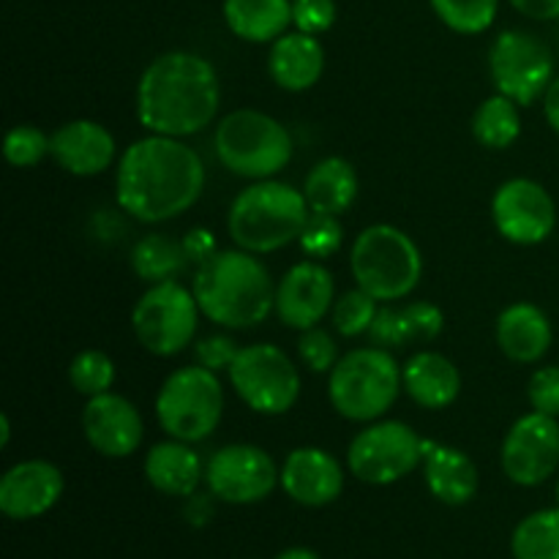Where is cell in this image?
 <instances>
[{"instance_id": "cell-21", "label": "cell", "mask_w": 559, "mask_h": 559, "mask_svg": "<svg viewBox=\"0 0 559 559\" xmlns=\"http://www.w3.org/2000/svg\"><path fill=\"white\" fill-rule=\"evenodd\" d=\"M267 71L284 91H309L325 71V49H322L320 38L311 33H284L273 41L271 55H267Z\"/></svg>"}, {"instance_id": "cell-15", "label": "cell", "mask_w": 559, "mask_h": 559, "mask_svg": "<svg viewBox=\"0 0 559 559\" xmlns=\"http://www.w3.org/2000/svg\"><path fill=\"white\" fill-rule=\"evenodd\" d=\"M497 233L516 246H538L555 233L557 205L549 191L530 178H513L491 200Z\"/></svg>"}, {"instance_id": "cell-33", "label": "cell", "mask_w": 559, "mask_h": 559, "mask_svg": "<svg viewBox=\"0 0 559 559\" xmlns=\"http://www.w3.org/2000/svg\"><path fill=\"white\" fill-rule=\"evenodd\" d=\"M377 311H380L377 309V298H371V295L360 287L349 289V293H344L342 298L333 304V328H336L344 338L364 336V333H369Z\"/></svg>"}, {"instance_id": "cell-40", "label": "cell", "mask_w": 559, "mask_h": 559, "mask_svg": "<svg viewBox=\"0 0 559 559\" xmlns=\"http://www.w3.org/2000/svg\"><path fill=\"white\" fill-rule=\"evenodd\" d=\"M240 347L235 344L233 336H224V333H216V336H207L202 342H197V364L205 366L211 371H222L233 366V360L238 358Z\"/></svg>"}, {"instance_id": "cell-38", "label": "cell", "mask_w": 559, "mask_h": 559, "mask_svg": "<svg viewBox=\"0 0 559 559\" xmlns=\"http://www.w3.org/2000/svg\"><path fill=\"white\" fill-rule=\"evenodd\" d=\"M333 22H336V0H293L295 31L320 36L331 31Z\"/></svg>"}, {"instance_id": "cell-32", "label": "cell", "mask_w": 559, "mask_h": 559, "mask_svg": "<svg viewBox=\"0 0 559 559\" xmlns=\"http://www.w3.org/2000/svg\"><path fill=\"white\" fill-rule=\"evenodd\" d=\"M69 380L82 396H102L115 382V364L102 349H82L69 366Z\"/></svg>"}, {"instance_id": "cell-34", "label": "cell", "mask_w": 559, "mask_h": 559, "mask_svg": "<svg viewBox=\"0 0 559 559\" xmlns=\"http://www.w3.org/2000/svg\"><path fill=\"white\" fill-rule=\"evenodd\" d=\"M49 153V136L36 126H14L5 134L3 156L14 167H36Z\"/></svg>"}, {"instance_id": "cell-25", "label": "cell", "mask_w": 559, "mask_h": 559, "mask_svg": "<svg viewBox=\"0 0 559 559\" xmlns=\"http://www.w3.org/2000/svg\"><path fill=\"white\" fill-rule=\"evenodd\" d=\"M145 478L153 489L169 497H191L205 478L202 459L189 448V442H158L145 456Z\"/></svg>"}, {"instance_id": "cell-3", "label": "cell", "mask_w": 559, "mask_h": 559, "mask_svg": "<svg viewBox=\"0 0 559 559\" xmlns=\"http://www.w3.org/2000/svg\"><path fill=\"white\" fill-rule=\"evenodd\" d=\"M191 289L202 314L229 331L260 325L271 311H276L271 273L243 249L216 251L200 262Z\"/></svg>"}, {"instance_id": "cell-20", "label": "cell", "mask_w": 559, "mask_h": 559, "mask_svg": "<svg viewBox=\"0 0 559 559\" xmlns=\"http://www.w3.org/2000/svg\"><path fill=\"white\" fill-rule=\"evenodd\" d=\"M49 153L66 173L93 178L112 164L115 136L96 120H71L49 136Z\"/></svg>"}, {"instance_id": "cell-11", "label": "cell", "mask_w": 559, "mask_h": 559, "mask_svg": "<svg viewBox=\"0 0 559 559\" xmlns=\"http://www.w3.org/2000/svg\"><path fill=\"white\" fill-rule=\"evenodd\" d=\"M489 71L497 93L530 107L546 96L555 80L551 49L527 31H502L489 49Z\"/></svg>"}, {"instance_id": "cell-30", "label": "cell", "mask_w": 559, "mask_h": 559, "mask_svg": "<svg viewBox=\"0 0 559 559\" xmlns=\"http://www.w3.org/2000/svg\"><path fill=\"white\" fill-rule=\"evenodd\" d=\"M516 559H559V506L530 513L511 538Z\"/></svg>"}, {"instance_id": "cell-42", "label": "cell", "mask_w": 559, "mask_h": 559, "mask_svg": "<svg viewBox=\"0 0 559 559\" xmlns=\"http://www.w3.org/2000/svg\"><path fill=\"white\" fill-rule=\"evenodd\" d=\"M519 14L538 22L559 20V0H508Z\"/></svg>"}, {"instance_id": "cell-39", "label": "cell", "mask_w": 559, "mask_h": 559, "mask_svg": "<svg viewBox=\"0 0 559 559\" xmlns=\"http://www.w3.org/2000/svg\"><path fill=\"white\" fill-rule=\"evenodd\" d=\"M527 399L535 413L559 418V366H540L530 377Z\"/></svg>"}, {"instance_id": "cell-10", "label": "cell", "mask_w": 559, "mask_h": 559, "mask_svg": "<svg viewBox=\"0 0 559 559\" xmlns=\"http://www.w3.org/2000/svg\"><path fill=\"white\" fill-rule=\"evenodd\" d=\"M227 371L235 393L260 415H284L300 396L298 369L276 344L240 347Z\"/></svg>"}, {"instance_id": "cell-35", "label": "cell", "mask_w": 559, "mask_h": 559, "mask_svg": "<svg viewBox=\"0 0 559 559\" xmlns=\"http://www.w3.org/2000/svg\"><path fill=\"white\" fill-rule=\"evenodd\" d=\"M344 243V229L338 224V216H328V213H311L309 224H306L304 235H300V246L314 260H325L333 257Z\"/></svg>"}, {"instance_id": "cell-37", "label": "cell", "mask_w": 559, "mask_h": 559, "mask_svg": "<svg viewBox=\"0 0 559 559\" xmlns=\"http://www.w3.org/2000/svg\"><path fill=\"white\" fill-rule=\"evenodd\" d=\"M298 355L314 374L333 371V366L338 364L336 342H333L331 333L322 331V328H309V331H304V336H300L298 342Z\"/></svg>"}, {"instance_id": "cell-1", "label": "cell", "mask_w": 559, "mask_h": 559, "mask_svg": "<svg viewBox=\"0 0 559 559\" xmlns=\"http://www.w3.org/2000/svg\"><path fill=\"white\" fill-rule=\"evenodd\" d=\"M205 189L200 153L178 136L151 134L126 147L115 175L118 205L142 224L178 218Z\"/></svg>"}, {"instance_id": "cell-26", "label": "cell", "mask_w": 559, "mask_h": 559, "mask_svg": "<svg viewBox=\"0 0 559 559\" xmlns=\"http://www.w3.org/2000/svg\"><path fill=\"white\" fill-rule=\"evenodd\" d=\"M306 202L311 213H328V216H342L349 211L358 197V175L355 167L342 156H328L311 167L304 183Z\"/></svg>"}, {"instance_id": "cell-44", "label": "cell", "mask_w": 559, "mask_h": 559, "mask_svg": "<svg viewBox=\"0 0 559 559\" xmlns=\"http://www.w3.org/2000/svg\"><path fill=\"white\" fill-rule=\"evenodd\" d=\"M544 112H546V120H549L551 129L559 134V76H555L549 85V91H546L544 96Z\"/></svg>"}, {"instance_id": "cell-6", "label": "cell", "mask_w": 559, "mask_h": 559, "mask_svg": "<svg viewBox=\"0 0 559 559\" xmlns=\"http://www.w3.org/2000/svg\"><path fill=\"white\" fill-rule=\"evenodd\" d=\"M349 267L360 289L377 300H402L424 276V257L407 233L391 224L366 227L349 251Z\"/></svg>"}, {"instance_id": "cell-18", "label": "cell", "mask_w": 559, "mask_h": 559, "mask_svg": "<svg viewBox=\"0 0 559 559\" xmlns=\"http://www.w3.org/2000/svg\"><path fill=\"white\" fill-rule=\"evenodd\" d=\"M63 473L52 462L27 459L0 478V511L14 522L38 519L63 497Z\"/></svg>"}, {"instance_id": "cell-9", "label": "cell", "mask_w": 559, "mask_h": 559, "mask_svg": "<svg viewBox=\"0 0 559 559\" xmlns=\"http://www.w3.org/2000/svg\"><path fill=\"white\" fill-rule=\"evenodd\" d=\"M200 304L194 289H186L175 278L151 284L131 311V328L147 353L173 358L183 353L197 336Z\"/></svg>"}, {"instance_id": "cell-43", "label": "cell", "mask_w": 559, "mask_h": 559, "mask_svg": "<svg viewBox=\"0 0 559 559\" xmlns=\"http://www.w3.org/2000/svg\"><path fill=\"white\" fill-rule=\"evenodd\" d=\"M183 249L189 254V260L205 262L207 257L216 254V238L207 229H191L183 238Z\"/></svg>"}, {"instance_id": "cell-45", "label": "cell", "mask_w": 559, "mask_h": 559, "mask_svg": "<svg viewBox=\"0 0 559 559\" xmlns=\"http://www.w3.org/2000/svg\"><path fill=\"white\" fill-rule=\"evenodd\" d=\"M276 559H320V555L311 549H304V546H295V549H287L282 551Z\"/></svg>"}, {"instance_id": "cell-2", "label": "cell", "mask_w": 559, "mask_h": 559, "mask_svg": "<svg viewBox=\"0 0 559 559\" xmlns=\"http://www.w3.org/2000/svg\"><path fill=\"white\" fill-rule=\"evenodd\" d=\"M218 102L222 87L211 60L183 49L153 60L136 85V118L151 134H197L216 120Z\"/></svg>"}, {"instance_id": "cell-22", "label": "cell", "mask_w": 559, "mask_h": 559, "mask_svg": "<svg viewBox=\"0 0 559 559\" xmlns=\"http://www.w3.org/2000/svg\"><path fill=\"white\" fill-rule=\"evenodd\" d=\"M424 473L431 497H437L445 506H467L478 495V467L459 448L424 440Z\"/></svg>"}, {"instance_id": "cell-17", "label": "cell", "mask_w": 559, "mask_h": 559, "mask_svg": "<svg viewBox=\"0 0 559 559\" xmlns=\"http://www.w3.org/2000/svg\"><path fill=\"white\" fill-rule=\"evenodd\" d=\"M82 431L93 451L107 459H126L142 445L145 424L134 404L126 396L107 391L87 399L82 413Z\"/></svg>"}, {"instance_id": "cell-19", "label": "cell", "mask_w": 559, "mask_h": 559, "mask_svg": "<svg viewBox=\"0 0 559 559\" xmlns=\"http://www.w3.org/2000/svg\"><path fill=\"white\" fill-rule=\"evenodd\" d=\"M282 489L298 506H331L333 500H338V495L344 489V469L322 448H295L284 459Z\"/></svg>"}, {"instance_id": "cell-24", "label": "cell", "mask_w": 559, "mask_h": 559, "mask_svg": "<svg viewBox=\"0 0 559 559\" xmlns=\"http://www.w3.org/2000/svg\"><path fill=\"white\" fill-rule=\"evenodd\" d=\"M402 385L407 396L420 407L445 409L459 399L462 374L445 355L424 349L402 366Z\"/></svg>"}, {"instance_id": "cell-12", "label": "cell", "mask_w": 559, "mask_h": 559, "mask_svg": "<svg viewBox=\"0 0 559 559\" xmlns=\"http://www.w3.org/2000/svg\"><path fill=\"white\" fill-rule=\"evenodd\" d=\"M424 462V440L402 420L366 426L353 437L347 451L349 473L371 486H388L407 478Z\"/></svg>"}, {"instance_id": "cell-4", "label": "cell", "mask_w": 559, "mask_h": 559, "mask_svg": "<svg viewBox=\"0 0 559 559\" xmlns=\"http://www.w3.org/2000/svg\"><path fill=\"white\" fill-rule=\"evenodd\" d=\"M311 207L304 191L282 180H257L235 197L227 227L235 246L251 254H271L300 240Z\"/></svg>"}, {"instance_id": "cell-29", "label": "cell", "mask_w": 559, "mask_h": 559, "mask_svg": "<svg viewBox=\"0 0 559 559\" xmlns=\"http://www.w3.org/2000/svg\"><path fill=\"white\" fill-rule=\"evenodd\" d=\"M473 134L480 145L491 147V151H502V147L513 145L522 134L519 104L513 98L502 96V93L486 98L473 118Z\"/></svg>"}, {"instance_id": "cell-8", "label": "cell", "mask_w": 559, "mask_h": 559, "mask_svg": "<svg viewBox=\"0 0 559 559\" xmlns=\"http://www.w3.org/2000/svg\"><path fill=\"white\" fill-rule=\"evenodd\" d=\"M224 413V391L216 371L205 366H183L164 380L156 396V418L173 440L202 442L218 429Z\"/></svg>"}, {"instance_id": "cell-23", "label": "cell", "mask_w": 559, "mask_h": 559, "mask_svg": "<svg viewBox=\"0 0 559 559\" xmlns=\"http://www.w3.org/2000/svg\"><path fill=\"white\" fill-rule=\"evenodd\" d=\"M551 322L540 306L513 304L497 317V344L516 364H538L551 347Z\"/></svg>"}, {"instance_id": "cell-14", "label": "cell", "mask_w": 559, "mask_h": 559, "mask_svg": "<svg viewBox=\"0 0 559 559\" xmlns=\"http://www.w3.org/2000/svg\"><path fill=\"white\" fill-rule=\"evenodd\" d=\"M502 473L516 486H540L559 467V420L544 413L522 415L502 440Z\"/></svg>"}, {"instance_id": "cell-28", "label": "cell", "mask_w": 559, "mask_h": 559, "mask_svg": "<svg viewBox=\"0 0 559 559\" xmlns=\"http://www.w3.org/2000/svg\"><path fill=\"white\" fill-rule=\"evenodd\" d=\"M189 262L183 240H173L167 235H145L131 251V267L142 282H169L178 276Z\"/></svg>"}, {"instance_id": "cell-31", "label": "cell", "mask_w": 559, "mask_h": 559, "mask_svg": "<svg viewBox=\"0 0 559 559\" xmlns=\"http://www.w3.org/2000/svg\"><path fill=\"white\" fill-rule=\"evenodd\" d=\"M442 25L462 36H478L489 31L500 11V0H429Z\"/></svg>"}, {"instance_id": "cell-47", "label": "cell", "mask_w": 559, "mask_h": 559, "mask_svg": "<svg viewBox=\"0 0 559 559\" xmlns=\"http://www.w3.org/2000/svg\"><path fill=\"white\" fill-rule=\"evenodd\" d=\"M557 506H559V480H557Z\"/></svg>"}, {"instance_id": "cell-36", "label": "cell", "mask_w": 559, "mask_h": 559, "mask_svg": "<svg viewBox=\"0 0 559 559\" xmlns=\"http://www.w3.org/2000/svg\"><path fill=\"white\" fill-rule=\"evenodd\" d=\"M374 347H404V344L413 342V328H409L407 311L404 309H391V306H382L377 311L374 322H371L369 333Z\"/></svg>"}, {"instance_id": "cell-13", "label": "cell", "mask_w": 559, "mask_h": 559, "mask_svg": "<svg viewBox=\"0 0 559 559\" xmlns=\"http://www.w3.org/2000/svg\"><path fill=\"white\" fill-rule=\"evenodd\" d=\"M205 484L229 506H254L282 484V469L257 445H224L207 459Z\"/></svg>"}, {"instance_id": "cell-5", "label": "cell", "mask_w": 559, "mask_h": 559, "mask_svg": "<svg viewBox=\"0 0 559 559\" xmlns=\"http://www.w3.org/2000/svg\"><path fill=\"white\" fill-rule=\"evenodd\" d=\"M402 388V369L385 347H360L333 366L328 396L342 418L371 424L393 407Z\"/></svg>"}, {"instance_id": "cell-16", "label": "cell", "mask_w": 559, "mask_h": 559, "mask_svg": "<svg viewBox=\"0 0 559 559\" xmlns=\"http://www.w3.org/2000/svg\"><path fill=\"white\" fill-rule=\"evenodd\" d=\"M336 284L331 271L320 262H298L284 273L276 287V314L295 331L317 328L333 311Z\"/></svg>"}, {"instance_id": "cell-27", "label": "cell", "mask_w": 559, "mask_h": 559, "mask_svg": "<svg viewBox=\"0 0 559 559\" xmlns=\"http://www.w3.org/2000/svg\"><path fill=\"white\" fill-rule=\"evenodd\" d=\"M224 22L243 41H276L293 25V0H224Z\"/></svg>"}, {"instance_id": "cell-41", "label": "cell", "mask_w": 559, "mask_h": 559, "mask_svg": "<svg viewBox=\"0 0 559 559\" xmlns=\"http://www.w3.org/2000/svg\"><path fill=\"white\" fill-rule=\"evenodd\" d=\"M404 311H407L415 342H431V338L440 336L442 328H445V317H442V311L437 309L435 304H429V300H418V304L404 306Z\"/></svg>"}, {"instance_id": "cell-46", "label": "cell", "mask_w": 559, "mask_h": 559, "mask_svg": "<svg viewBox=\"0 0 559 559\" xmlns=\"http://www.w3.org/2000/svg\"><path fill=\"white\" fill-rule=\"evenodd\" d=\"M9 440H11V420H9V415H0V445H9Z\"/></svg>"}, {"instance_id": "cell-7", "label": "cell", "mask_w": 559, "mask_h": 559, "mask_svg": "<svg viewBox=\"0 0 559 559\" xmlns=\"http://www.w3.org/2000/svg\"><path fill=\"white\" fill-rule=\"evenodd\" d=\"M218 162L233 175L267 180L293 158V136L276 118L257 109H235L216 126Z\"/></svg>"}]
</instances>
